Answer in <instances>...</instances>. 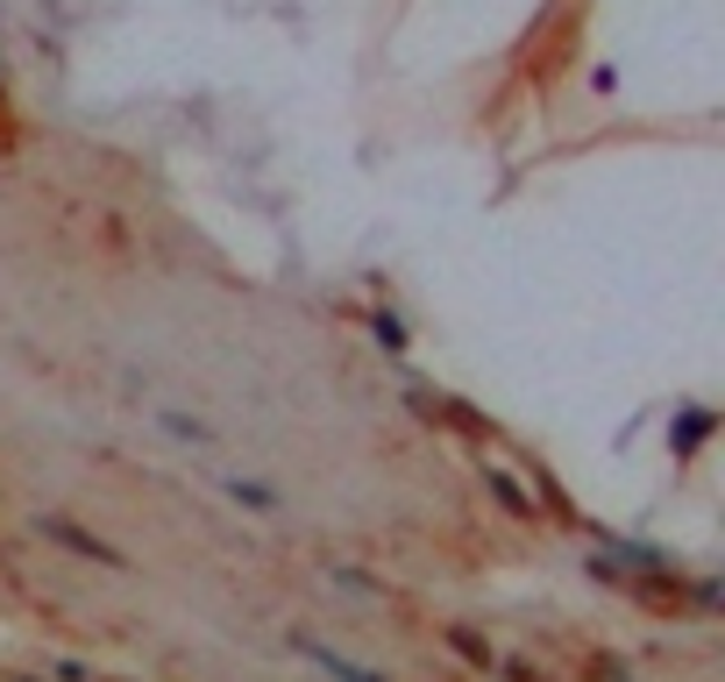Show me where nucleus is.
Returning <instances> with one entry per match:
<instances>
[{
  "mask_svg": "<svg viewBox=\"0 0 725 682\" xmlns=\"http://www.w3.org/2000/svg\"><path fill=\"white\" fill-rule=\"evenodd\" d=\"M483 483H491V497H498V505H505V512H520V519H534V491H526L520 477H505V469H498V462H483Z\"/></svg>",
  "mask_w": 725,
  "mask_h": 682,
  "instance_id": "20e7f679",
  "label": "nucleus"
},
{
  "mask_svg": "<svg viewBox=\"0 0 725 682\" xmlns=\"http://www.w3.org/2000/svg\"><path fill=\"white\" fill-rule=\"evenodd\" d=\"M157 427L178 434V441H192V448H214V427H207V420H192V413H171V405L157 413Z\"/></svg>",
  "mask_w": 725,
  "mask_h": 682,
  "instance_id": "423d86ee",
  "label": "nucleus"
},
{
  "mask_svg": "<svg viewBox=\"0 0 725 682\" xmlns=\"http://www.w3.org/2000/svg\"><path fill=\"white\" fill-rule=\"evenodd\" d=\"M456 647H462V655L477 661V669H491V655H483V640H477V633H456Z\"/></svg>",
  "mask_w": 725,
  "mask_h": 682,
  "instance_id": "1a4fd4ad",
  "label": "nucleus"
},
{
  "mask_svg": "<svg viewBox=\"0 0 725 682\" xmlns=\"http://www.w3.org/2000/svg\"><path fill=\"white\" fill-rule=\"evenodd\" d=\"M221 491H228L242 512H256V519H270V512H278V491H270V483H256V477H221Z\"/></svg>",
  "mask_w": 725,
  "mask_h": 682,
  "instance_id": "39448f33",
  "label": "nucleus"
},
{
  "mask_svg": "<svg viewBox=\"0 0 725 682\" xmlns=\"http://www.w3.org/2000/svg\"><path fill=\"white\" fill-rule=\"evenodd\" d=\"M712 427H718L712 405H690V413H676V455H698L704 441H712Z\"/></svg>",
  "mask_w": 725,
  "mask_h": 682,
  "instance_id": "7ed1b4c3",
  "label": "nucleus"
},
{
  "mask_svg": "<svg viewBox=\"0 0 725 682\" xmlns=\"http://www.w3.org/2000/svg\"><path fill=\"white\" fill-rule=\"evenodd\" d=\"M370 335H377V348H391V356H399V348H405V321H399V313H377Z\"/></svg>",
  "mask_w": 725,
  "mask_h": 682,
  "instance_id": "0eeeda50",
  "label": "nucleus"
},
{
  "mask_svg": "<svg viewBox=\"0 0 725 682\" xmlns=\"http://www.w3.org/2000/svg\"><path fill=\"white\" fill-rule=\"evenodd\" d=\"M292 655H306V661H313V669H321L327 682H391V675H377V669H362V661H349L342 647L313 640V633H292Z\"/></svg>",
  "mask_w": 725,
  "mask_h": 682,
  "instance_id": "f03ea898",
  "label": "nucleus"
},
{
  "mask_svg": "<svg viewBox=\"0 0 725 682\" xmlns=\"http://www.w3.org/2000/svg\"><path fill=\"white\" fill-rule=\"evenodd\" d=\"M22 682H36V675H22Z\"/></svg>",
  "mask_w": 725,
  "mask_h": 682,
  "instance_id": "9d476101",
  "label": "nucleus"
},
{
  "mask_svg": "<svg viewBox=\"0 0 725 682\" xmlns=\"http://www.w3.org/2000/svg\"><path fill=\"white\" fill-rule=\"evenodd\" d=\"M36 534H43V540H57V548H71V555H86V562H100V569H114V562H121L108 540L86 534V526H71L65 512H36Z\"/></svg>",
  "mask_w": 725,
  "mask_h": 682,
  "instance_id": "f257e3e1",
  "label": "nucleus"
},
{
  "mask_svg": "<svg viewBox=\"0 0 725 682\" xmlns=\"http://www.w3.org/2000/svg\"><path fill=\"white\" fill-rule=\"evenodd\" d=\"M335 583L356 590V597H377V583H370V575H356V569H335Z\"/></svg>",
  "mask_w": 725,
  "mask_h": 682,
  "instance_id": "6e6552de",
  "label": "nucleus"
}]
</instances>
